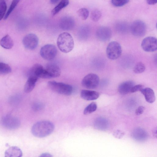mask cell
<instances>
[{"label":"cell","instance_id":"6da1fadb","mask_svg":"<svg viewBox=\"0 0 157 157\" xmlns=\"http://www.w3.org/2000/svg\"><path fill=\"white\" fill-rule=\"evenodd\" d=\"M54 128V124L51 121H40L33 124L31 128V132L35 137H44L51 134L53 131Z\"/></svg>","mask_w":157,"mask_h":157},{"label":"cell","instance_id":"7a4b0ae2","mask_svg":"<svg viewBox=\"0 0 157 157\" xmlns=\"http://www.w3.org/2000/svg\"><path fill=\"white\" fill-rule=\"evenodd\" d=\"M57 44L59 50L65 53L71 51L74 46V41L72 36L66 32L62 33L59 35Z\"/></svg>","mask_w":157,"mask_h":157},{"label":"cell","instance_id":"3957f363","mask_svg":"<svg viewBox=\"0 0 157 157\" xmlns=\"http://www.w3.org/2000/svg\"><path fill=\"white\" fill-rule=\"evenodd\" d=\"M48 85L52 91L61 94L69 95L73 92V88L71 85L63 82L49 81Z\"/></svg>","mask_w":157,"mask_h":157},{"label":"cell","instance_id":"277c9868","mask_svg":"<svg viewBox=\"0 0 157 157\" xmlns=\"http://www.w3.org/2000/svg\"><path fill=\"white\" fill-rule=\"evenodd\" d=\"M106 53L107 57L110 59L114 60L119 58L122 53V48L119 43L112 41L108 45Z\"/></svg>","mask_w":157,"mask_h":157},{"label":"cell","instance_id":"5b68a950","mask_svg":"<svg viewBox=\"0 0 157 157\" xmlns=\"http://www.w3.org/2000/svg\"><path fill=\"white\" fill-rule=\"evenodd\" d=\"M57 54V49L56 47L52 44H46L41 48L40 54L44 59L47 60H51L54 59Z\"/></svg>","mask_w":157,"mask_h":157},{"label":"cell","instance_id":"8992f818","mask_svg":"<svg viewBox=\"0 0 157 157\" xmlns=\"http://www.w3.org/2000/svg\"><path fill=\"white\" fill-rule=\"evenodd\" d=\"M99 83L98 76L94 73H90L85 76L82 79L81 83L84 87L93 89L96 88Z\"/></svg>","mask_w":157,"mask_h":157},{"label":"cell","instance_id":"52a82bcc","mask_svg":"<svg viewBox=\"0 0 157 157\" xmlns=\"http://www.w3.org/2000/svg\"><path fill=\"white\" fill-rule=\"evenodd\" d=\"M59 67L54 63H49L44 69L42 78H50L58 77L60 75Z\"/></svg>","mask_w":157,"mask_h":157},{"label":"cell","instance_id":"ba28073f","mask_svg":"<svg viewBox=\"0 0 157 157\" xmlns=\"http://www.w3.org/2000/svg\"><path fill=\"white\" fill-rule=\"evenodd\" d=\"M145 24L142 21L137 20L133 21L130 26V30L132 34L137 37L143 36L146 31Z\"/></svg>","mask_w":157,"mask_h":157},{"label":"cell","instance_id":"9c48e42d","mask_svg":"<svg viewBox=\"0 0 157 157\" xmlns=\"http://www.w3.org/2000/svg\"><path fill=\"white\" fill-rule=\"evenodd\" d=\"M22 43L23 46L26 48L30 50H34L38 45V38L34 34L29 33L24 37Z\"/></svg>","mask_w":157,"mask_h":157},{"label":"cell","instance_id":"30bf717a","mask_svg":"<svg viewBox=\"0 0 157 157\" xmlns=\"http://www.w3.org/2000/svg\"><path fill=\"white\" fill-rule=\"evenodd\" d=\"M141 46L145 52H154L157 49V39L152 36L147 37L142 40Z\"/></svg>","mask_w":157,"mask_h":157},{"label":"cell","instance_id":"8fae6325","mask_svg":"<svg viewBox=\"0 0 157 157\" xmlns=\"http://www.w3.org/2000/svg\"><path fill=\"white\" fill-rule=\"evenodd\" d=\"M96 35L97 38L101 41H107L111 38L112 32L111 29L108 27L101 26L97 29Z\"/></svg>","mask_w":157,"mask_h":157},{"label":"cell","instance_id":"7c38bea8","mask_svg":"<svg viewBox=\"0 0 157 157\" xmlns=\"http://www.w3.org/2000/svg\"><path fill=\"white\" fill-rule=\"evenodd\" d=\"M60 28L64 30H70L74 27V19L69 16H65L60 19L59 24Z\"/></svg>","mask_w":157,"mask_h":157},{"label":"cell","instance_id":"4fadbf2b","mask_svg":"<svg viewBox=\"0 0 157 157\" xmlns=\"http://www.w3.org/2000/svg\"><path fill=\"white\" fill-rule=\"evenodd\" d=\"M132 138L135 140L140 142L145 141L148 138L147 132L141 128H137L133 130L131 133Z\"/></svg>","mask_w":157,"mask_h":157},{"label":"cell","instance_id":"5bb4252c","mask_svg":"<svg viewBox=\"0 0 157 157\" xmlns=\"http://www.w3.org/2000/svg\"><path fill=\"white\" fill-rule=\"evenodd\" d=\"M44 68L41 64L36 63L34 64L30 70L29 76H31L37 79L41 78L43 74Z\"/></svg>","mask_w":157,"mask_h":157},{"label":"cell","instance_id":"9a60e30c","mask_svg":"<svg viewBox=\"0 0 157 157\" xmlns=\"http://www.w3.org/2000/svg\"><path fill=\"white\" fill-rule=\"evenodd\" d=\"M99 93L98 92L86 90H82L80 93L81 97L88 101L96 100L99 98Z\"/></svg>","mask_w":157,"mask_h":157},{"label":"cell","instance_id":"2e32d148","mask_svg":"<svg viewBox=\"0 0 157 157\" xmlns=\"http://www.w3.org/2000/svg\"><path fill=\"white\" fill-rule=\"evenodd\" d=\"M134 83L132 81H127L121 83L118 87L119 93L122 95H125L130 92L131 89L134 85Z\"/></svg>","mask_w":157,"mask_h":157},{"label":"cell","instance_id":"e0dca14e","mask_svg":"<svg viewBox=\"0 0 157 157\" xmlns=\"http://www.w3.org/2000/svg\"><path fill=\"white\" fill-rule=\"evenodd\" d=\"M94 125L96 129L103 131L108 128L109 123L108 120L106 118L99 117L97 118L95 120Z\"/></svg>","mask_w":157,"mask_h":157},{"label":"cell","instance_id":"ac0fdd59","mask_svg":"<svg viewBox=\"0 0 157 157\" xmlns=\"http://www.w3.org/2000/svg\"><path fill=\"white\" fill-rule=\"evenodd\" d=\"M140 91L148 102L152 103L155 101V94L152 89L150 88H143Z\"/></svg>","mask_w":157,"mask_h":157},{"label":"cell","instance_id":"d6986e66","mask_svg":"<svg viewBox=\"0 0 157 157\" xmlns=\"http://www.w3.org/2000/svg\"><path fill=\"white\" fill-rule=\"evenodd\" d=\"M22 153L21 149L16 146L9 147L5 152V156L7 157H21Z\"/></svg>","mask_w":157,"mask_h":157},{"label":"cell","instance_id":"ffe728a7","mask_svg":"<svg viewBox=\"0 0 157 157\" xmlns=\"http://www.w3.org/2000/svg\"><path fill=\"white\" fill-rule=\"evenodd\" d=\"M0 45L6 49L11 48L14 45L13 40L9 35H6L0 40Z\"/></svg>","mask_w":157,"mask_h":157},{"label":"cell","instance_id":"44dd1931","mask_svg":"<svg viewBox=\"0 0 157 157\" xmlns=\"http://www.w3.org/2000/svg\"><path fill=\"white\" fill-rule=\"evenodd\" d=\"M38 79L31 76H29L25 85L24 91L26 93L31 92L34 88Z\"/></svg>","mask_w":157,"mask_h":157},{"label":"cell","instance_id":"7402d4cb","mask_svg":"<svg viewBox=\"0 0 157 157\" xmlns=\"http://www.w3.org/2000/svg\"><path fill=\"white\" fill-rule=\"evenodd\" d=\"M4 126H6L9 128H15V127H17V125L18 124V120L17 119L12 117H4L2 120Z\"/></svg>","mask_w":157,"mask_h":157},{"label":"cell","instance_id":"603a6c76","mask_svg":"<svg viewBox=\"0 0 157 157\" xmlns=\"http://www.w3.org/2000/svg\"><path fill=\"white\" fill-rule=\"evenodd\" d=\"M69 3L68 0H61L59 3L52 9L51 13L54 16L58 13L62 9L66 7Z\"/></svg>","mask_w":157,"mask_h":157},{"label":"cell","instance_id":"cb8c5ba5","mask_svg":"<svg viewBox=\"0 0 157 157\" xmlns=\"http://www.w3.org/2000/svg\"><path fill=\"white\" fill-rule=\"evenodd\" d=\"M97 107V105L96 103L92 102L85 108L83 111V113L85 115L91 113L96 110Z\"/></svg>","mask_w":157,"mask_h":157},{"label":"cell","instance_id":"d4e9b609","mask_svg":"<svg viewBox=\"0 0 157 157\" xmlns=\"http://www.w3.org/2000/svg\"><path fill=\"white\" fill-rule=\"evenodd\" d=\"M11 70V67L8 64L0 62V75L8 74Z\"/></svg>","mask_w":157,"mask_h":157},{"label":"cell","instance_id":"484cf974","mask_svg":"<svg viewBox=\"0 0 157 157\" xmlns=\"http://www.w3.org/2000/svg\"><path fill=\"white\" fill-rule=\"evenodd\" d=\"M90 32L89 28L86 26L82 27L79 31V35L80 37L83 39L88 37Z\"/></svg>","mask_w":157,"mask_h":157},{"label":"cell","instance_id":"4316f807","mask_svg":"<svg viewBox=\"0 0 157 157\" xmlns=\"http://www.w3.org/2000/svg\"><path fill=\"white\" fill-rule=\"evenodd\" d=\"M20 0H13L7 11L4 17V19L5 20L6 19L8 18Z\"/></svg>","mask_w":157,"mask_h":157},{"label":"cell","instance_id":"83f0119b","mask_svg":"<svg viewBox=\"0 0 157 157\" xmlns=\"http://www.w3.org/2000/svg\"><path fill=\"white\" fill-rule=\"evenodd\" d=\"M77 14L83 20H86L89 15V10L85 8H81L79 9L77 12Z\"/></svg>","mask_w":157,"mask_h":157},{"label":"cell","instance_id":"f1b7e54d","mask_svg":"<svg viewBox=\"0 0 157 157\" xmlns=\"http://www.w3.org/2000/svg\"><path fill=\"white\" fill-rule=\"evenodd\" d=\"M7 10V5L5 0H0V21L6 14Z\"/></svg>","mask_w":157,"mask_h":157},{"label":"cell","instance_id":"f546056e","mask_svg":"<svg viewBox=\"0 0 157 157\" xmlns=\"http://www.w3.org/2000/svg\"><path fill=\"white\" fill-rule=\"evenodd\" d=\"M145 69L144 64L142 62H139L136 63L133 68V71L136 74H140L144 71Z\"/></svg>","mask_w":157,"mask_h":157},{"label":"cell","instance_id":"4dcf8cb0","mask_svg":"<svg viewBox=\"0 0 157 157\" xmlns=\"http://www.w3.org/2000/svg\"><path fill=\"white\" fill-rule=\"evenodd\" d=\"M101 12L99 10L97 9L93 10L91 12L90 15L91 20L95 22L98 21L101 17Z\"/></svg>","mask_w":157,"mask_h":157},{"label":"cell","instance_id":"1f68e13d","mask_svg":"<svg viewBox=\"0 0 157 157\" xmlns=\"http://www.w3.org/2000/svg\"><path fill=\"white\" fill-rule=\"evenodd\" d=\"M128 27L127 24L125 23L121 22L117 23L116 24V27L118 31L123 33L127 31Z\"/></svg>","mask_w":157,"mask_h":157},{"label":"cell","instance_id":"d6a6232c","mask_svg":"<svg viewBox=\"0 0 157 157\" xmlns=\"http://www.w3.org/2000/svg\"><path fill=\"white\" fill-rule=\"evenodd\" d=\"M129 2V0H111L112 5L116 7H121L123 6Z\"/></svg>","mask_w":157,"mask_h":157},{"label":"cell","instance_id":"836d02e7","mask_svg":"<svg viewBox=\"0 0 157 157\" xmlns=\"http://www.w3.org/2000/svg\"><path fill=\"white\" fill-rule=\"evenodd\" d=\"M143 88L144 86L142 85H134L131 89L130 92L131 93H134L139 91H141Z\"/></svg>","mask_w":157,"mask_h":157},{"label":"cell","instance_id":"e575fe53","mask_svg":"<svg viewBox=\"0 0 157 157\" xmlns=\"http://www.w3.org/2000/svg\"><path fill=\"white\" fill-rule=\"evenodd\" d=\"M124 135V132L119 130H116L113 133V135L115 137L119 139L123 137Z\"/></svg>","mask_w":157,"mask_h":157},{"label":"cell","instance_id":"d590c367","mask_svg":"<svg viewBox=\"0 0 157 157\" xmlns=\"http://www.w3.org/2000/svg\"><path fill=\"white\" fill-rule=\"evenodd\" d=\"M144 109L145 108L144 106H139L136 110L135 112L136 114L137 115L141 114L144 112Z\"/></svg>","mask_w":157,"mask_h":157},{"label":"cell","instance_id":"8d00e7d4","mask_svg":"<svg viewBox=\"0 0 157 157\" xmlns=\"http://www.w3.org/2000/svg\"><path fill=\"white\" fill-rule=\"evenodd\" d=\"M43 106V105L42 104L40 103H37L34 105V108L35 110H38L42 109Z\"/></svg>","mask_w":157,"mask_h":157},{"label":"cell","instance_id":"74e56055","mask_svg":"<svg viewBox=\"0 0 157 157\" xmlns=\"http://www.w3.org/2000/svg\"><path fill=\"white\" fill-rule=\"evenodd\" d=\"M147 3L149 5H154L157 3V0H147Z\"/></svg>","mask_w":157,"mask_h":157},{"label":"cell","instance_id":"f35d334b","mask_svg":"<svg viewBox=\"0 0 157 157\" xmlns=\"http://www.w3.org/2000/svg\"><path fill=\"white\" fill-rule=\"evenodd\" d=\"M52 156V155L51 154L47 153H43L41 154L40 156V157H51Z\"/></svg>","mask_w":157,"mask_h":157},{"label":"cell","instance_id":"ab89813d","mask_svg":"<svg viewBox=\"0 0 157 157\" xmlns=\"http://www.w3.org/2000/svg\"><path fill=\"white\" fill-rule=\"evenodd\" d=\"M52 4H55L58 1V0H50Z\"/></svg>","mask_w":157,"mask_h":157}]
</instances>
